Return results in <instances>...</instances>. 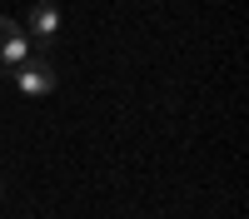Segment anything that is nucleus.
<instances>
[{"mask_svg":"<svg viewBox=\"0 0 249 219\" xmlns=\"http://www.w3.org/2000/svg\"><path fill=\"white\" fill-rule=\"evenodd\" d=\"M60 35V10L50 5V0H40V5H30V15H25V40H30V50L40 45V50H50V40Z\"/></svg>","mask_w":249,"mask_h":219,"instance_id":"1","label":"nucleus"},{"mask_svg":"<svg viewBox=\"0 0 249 219\" xmlns=\"http://www.w3.org/2000/svg\"><path fill=\"white\" fill-rule=\"evenodd\" d=\"M15 85H20V95H50L55 90V65L45 55H30L25 65H15Z\"/></svg>","mask_w":249,"mask_h":219,"instance_id":"2","label":"nucleus"},{"mask_svg":"<svg viewBox=\"0 0 249 219\" xmlns=\"http://www.w3.org/2000/svg\"><path fill=\"white\" fill-rule=\"evenodd\" d=\"M35 50H30V40H25V30H20V20H10V15H0V65H25Z\"/></svg>","mask_w":249,"mask_h":219,"instance_id":"3","label":"nucleus"}]
</instances>
